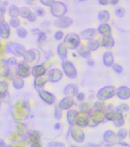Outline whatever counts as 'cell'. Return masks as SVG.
<instances>
[{"mask_svg": "<svg viewBox=\"0 0 130 147\" xmlns=\"http://www.w3.org/2000/svg\"><path fill=\"white\" fill-rule=\"evenodd\" d=\"M3 51L7 54H11L15 57H24L27 51L25 49V46L22 45V44L9 41L4 45Z\"/></svg>", "mask_w": 130, "mask_h": 147, "instance_id": "6da1fadb", "label": "cell"}, {"mask_svg": "<svg viewBox=\"0 0 130 147\" xmlns=\"http://www.w3.org/2000/svg\"><path fill=\"white\" fill-rule=\"evenodd\" d=\"M16 76L21 78H28L30 75V67L25 61L18 63L15 68Z\"/></svg>", "mask_w": 130, "mask_h": 147, "instance_id": "7a4b0ae2", "label": "cell"}, {"mask_svg": "<svg viewBox=\"0 0 130 147\" xmlns=\"http://www.w3.org/2000/svg\"><path fill=\"white\" fill-rule=\"evenodd\" d=\"M11 35V27L9 22L3 23L0 26V38L2 40H8Z\"/></svg>", "mask_w": 130, "mask_h": 147, "instance_id": "3957f363", "label": "cell"}, {"mask_svg": "<svg viewBox=\"0 0 130 147\" xmlns=\"http://www.w3.org/2000/svg\"><path fill=\"white\" fill-rule=\"evenodd\" d=\"M9 96V84L7 80H0V100H5Z\"/></svg>", "mask_w": 130, "mask_h": 147, "instance_id": "277c9868", "label": "cell"}, {"mask_svg": "<svg viewBox=\"0 0 130 147\" xmlns=\"http://www.w3.org/2000/svg\"><path fill=\"white\" fill-rule=\"evenodd\" d=\"M1 64L11 69V67L17 66L18 62H17V59H16L15 57H8L2 58V61H1Z\"/></svg>", "mask_w": 130, "mask_h": 147, "instance_id": "5b68a950", "label": "cell"}, {"mask_svg": "<svg viewBox=\"0 0 130 147\" xmlns=\"http://www.w3.org/2000/svg\"><path fill=\"white\" fill-rule=\"evenodd\" d=\"M65 41L68 45L69 48H75L76 46L78 45L79 38H78V37L76 34H71L67 36L66 39H65Z\"/></svg>", "mask_w": 130, "mask_h": 147, "instance_id": "8992f818", "label": "cell"}, {"mask_svg": "<svg viewBox=\"0 0 130 147\" xmlns=\"http://www.w3.org/2000/svg\"><path fill=\"white\" fill-rule=\"evenodd\" d=\"M7 12L11 18H16L20 16V8H18L16 5L11 4L8 8Z\"/></svg>", "mask_w": 130, "mask_h": 147, "instance_id": "52a82bcc", "label": "cell"}, {"mask_svg": "<svg viewBox=\"0 0 130 147\" xmlns=\"http://www.w3.org/2000/svg\"><path fill=\"white\" fill-rule=\"evenodd\" d=\"M46 69L43 65H36L32 70V74L35 78H40L45 73Z\"/></svg>", "mask_w": 130, "mask_h": 147, "instance_id": "ba28073f", "label": "cell"}, {"mask_svg": "<svg viewBox=\"0 0 130 147\" xmlns=\"http://www.w3.org/2000/svg\"><path fill=\"white\" fill-rule=\"evenodd\" d=\"M36 51L34 49H31V50H28L26 51L25 56H24V61H25L26 63H28V62H32L34 61L35 58H36Z\"/></svg>", "mask_w": 130, "mask_h": 147, "instance_id": "9c48e42d", "label": "cell"}, {"mask_svg": "<svg viewBox=\"0 0 130 147\" xmlns=\"http://www.w3.org/2000/svg\"><path fill=\"white\" fill-rule=\"evenodd\" d=\"M11 85L13 87L14 89L15 90H21L22 88L24 87L25 85V81L22 78H18V77H15L14 78L12 81H11Z\"/></svg>", "mask_w": 130, "mask_h": 147, "instance_id": "30bf717a", "label": "cell"}, {"mask_svg": "<svg viewBox=\"0 0 130 147\" xmlns=\"http://www.w3.org/2000/svg\"><path fill=\"white\" fill-rule=\"evenodd\" d=\"M39 95L41 97L44 102L48 103H51L54 101V97L51 94H49L48 91H44V90H40L39 91Z\"/></svg>", "mask_w": 130, "mask_h": 147, "instance_id": "8fae6325", "label": "cell"}, {"mask_svg": "<svg viewBox=\"0 0 130 147\" xmlns=\"http://www.w3.org/2000/svg\"><path fill=\"white\" fill-rule=\"evenodd\" d=\"M9 24L11 28L17 29V28L21 27V20L18 18V17H16V18H10V20H9Z\"/></svg>", "mask_w": 130, "mask_h": 147, "instance_id": "7c38bea8", "label": "cell"}, {"mask_svg": "<svg viewBox=\"0 0 130 147\" xmlns=\"http://www.w3.org/2000/svg\"><path fill=\"white\" fill-rule=\"evenodd\" d=\"M16 34L18 38H25L28 35V32L27 30L25 29V28L20 27L16 29Z\"/></svg>", "mask_w": 130, "mask_h": 147, "instance_id": "4fadbf2b", "label": "cell"}, {"mask_svg": "<svg viewBox=\"0 0 130 147\" xmlns=\"http://www.w3.org/2000/svg\"><path fill=\"white\" fill-rule=\"evenodd\" d=\"M10 5L8 1H2L0 3V14L5 16V14L8 11V8Z\"/></svg>", "mask_w": 130, "mask_h": 147, "instance_id": "5bb4252c", "label": "cell"}, {"mask_svg": "<svg viewBox=\"0 0 130 147\" xmlns=\"http://www.w3.org/2000/svg\"><path fill=\"white\" fill-rule=\"evenodd\" d=\"M31 13H32V11L28 7L24 6L20 8V16H22V18H27Z\"/></svg>", "mask_w": 130, "mask_h": 147, "instance_id": "9a60e30c", "label": "cell"}, {"mask_svg": "<svg viewBox=\"0 0 130 147\" xmlns=\"http://www.w3.org/2000/svg\"><path fill=\"white\" fill-rule=\"evenodd\" d=\"M72 22V21L69 18H62V19H60V20H57V22H55V25H57V26H60L61 25V27L62 26V24H64V27H67V25H70V24Z\"/></svg>", "mask_w": 130, "mask_h": 147, "instance_id": "2e32d148", "label": "cell"}, {"mask_svg": "<svg viewBox=\"0 0 130 147\" xmlns=\"http://www.w3.org/2000/svg\"><path fill=\"white\" fill-rule=\"evenodd\" d=\"M104 63H105L106 65L110 66L111 65L112 63V54L110 52L106 53L104 55Z\"/></svg>", "mask_w": 130, "mask_h": 147, "instance_id": "e0dca14e", "label": "cell"}, {"mask_svg": "<svg viewBox=\"0 0 130 147\" xmlns=\"http://www.w3.org/2000/svg\"><path fill=\"white\" fill-rule=\"evenodd\" d=\"M48 147H64V145L61 142H49L48 144Z\"/></svg>", "mask_w": 130, "mask_h": 147, "instance_id": "ac0fdd59", "label": "cell"}, {"mask_svg": "<svg viewBox=\"0 0 130 147\" xmlns=\"http://www.w3.org/2000/svg\"><path fill=\"white\" fill-rule=\"evenodd\" d=\"M99 17L100 18V20L103 21V20H107L108 18H109V15H108L107 11H102L100 14V16Z\"/></svg>", "mask_w": 130, "mask_h": 147, "instance_id": "d6986e66", "label": "cell"}, {"mask_svg": "<svg viewBox=\"0 0 130 147\" xmlns=\"http://www.w3.org/2000/svg\"><path fill=\"white\" fill-rule=\"evenodd\" d=\"M36 14L33 13V12H32V13L30 14L29 16H28V17L26 19H28V20L29 21V22H35L36 21Z\"/></svg>", "mask_w": 130, "mask_h": 147, "instance_id": "ffe728a7", "label": "cell"}, {"mask_svg": "<svg viewBox=\"0 0 130 147\" xmlns=\"http://www.w3.org/2000/svg\"><path fill=\"white\" fill-rule=\"evenodd\" d=\"M35 13L38 16H43L44 15V10L41 8H37L35 10Z\"/></svg>", "mask_w": 130, "mask_h": 147, "instance_id": "44dd1931", "label": "cell"}, {"mask_svg": "<svg viewBox=\"0 0 130 147\" xmlns=\"http://www.w3.org/2000/svg\"><path fill=\"white\" fill-rule=\"evenodd\" d=\"M67 90H68V91H71L69 94H75L76 90H74V87H73V85H70L69 87H67L66 90H65V91H67Z\"/></svg>", "mask_w": 130, "mask_h": 147, "instance_id": "7402d4cb", "label": "cell"}, {"mask_svg": "<svg viewBox=\"0 0 130 147\" xmlns=\"http://www.w3.org/2000/svg\"><path fill=\"white\" fill-rule=\"evenodd\" d=\"M116 13H117V15H118L119 16H123L124 9H123V8H121V7H119V8H117V9H116Z\"/></svg>", "mask_w": 130, "mask_h": 147, "instance_id": "603a6c76", "label": "cell"}, {"mask_svg": "<svg viewBox=\"0 0 130 147\" xmlns=\"http://www.w3.org/2000/svg\"><path fill=\"white\" fill-rule=\"evenodd\" d=\"M90 47L91 48H93L94 50H96V48L98 47V44L96 41H94V42H90Z\"/></svg>", "mask_w": 130, "mask_h": 147, "instance_id": "cb8c5ba5", "label": "cell"}, {"mask_svg": "<svg viewBox=\"0 0 130 147\" xmlns=\"http://www.w3.org/2000/svg\"><path fill=\"white\" fill-rule=\"evenodd\" d=\"M44 38H45V34L43 33V32H40L38 34V41H42Z\"/></svg>", "mask_w": 130, "mask_h": 147, "instance_id": "d4e9b609", "label": "cell"}, {"mask_svg": "<svg viewBox=\"0 0 130 147\" xmlns=\"http://www.w3.org/2000/svg\"><path fill=\"white\" fill-rule=\"evenodd\" d=\"M114 70L117 71V73H121L123 71V68L119 65H115L114 66Z\"/></svg>", "mask_w": 130, "mask_h": 147, "instance_id": "484cf974", "label": "cell"}, {"mask_svg": "<svg viewBox=\"0 0 130 147\" xmlns=\"http://www.w3.org/2000/svg\"><path fill=\"white\" fill-rule=\"evenodd\" d=\"M62 36H63V33H62V32H57V33H56V34H55V38L57 39V40H59V39L61 38Z\"/></svg>", "mask_w": 130, "mask_h": 147, "instance_id": "4316f807", "label": "cell"}, {"mask_svg": "<svg viewBox=\"0 0 130 147\" xmlns=\"http://www.w3.org/2000/svg\"><path fill=\"white\" fill-rule=\"evenodd\" d=\"M5 22V16L3 15L0 14V26Z\"/></svg>", "mask_w": 130, "mask_h": 147, "instance_id": "83f0119b", "label": "cell"}, {"mask_svg": "<svg viewBox=\"0 0 130 147\" xmlns=\"http://www.w3.org/2000/svg\"><path fill=\"white\" fill-rule=\"evenodd\" d=\"M0 147H6L5 142V140H2V139H0Z\"/></svg>", "mask_w": 130, "mask_h": 147, "instance_id": "f1b7e54d", "label": "cell"}, {"mask_svg": "<svg viewBox=\"0 0 130 147\" xmlns=\"http://www.w3.org/2000/svg\"><path fill=\"white\" fill-rule=\"evenodd\" d=\"M31 147H41V146L38 143V142H32V144L31 145Z\"/></svg>", "mask_w": 130, "mask_h": 147, "instance_id": "f546056e", "label": "cell"}, {"mask_svg": "<svg viewBox=\"0 0 130 147\" xmlns=\"http://www.w3.org/2000/svg\"><path fill=\"white\" fill-rule=\"evenodd\" d=\"M41 3L44 5H50L51 3H54L53 2H45V1H41Z\"/></svg>", "mask_w": 130, "mask_h": 147, "instance_id": "4dcf8cb0", "label": "cell"}, {"mask_svg": "<svg viewBox=\"0 0 130 147\" xmlns=\"http://www.w3.org/2000/svg\"><path fill=\"white\" fill-rule=\"evenodd\" d=\"M3 46H4V45L1 42V41H0V52L1 51H3Z\"/></svg>", "mask_w": 130, "mask_h": 147, "instance_id": "1f68e13d", "label": "cell"}, {"mask_svg": "<svg viewBox=\"0 0 130 147\" xmlns=\"http://www.w3.org/2000/svg\"><path fill=\"white\" fill-rule=\"evenodd\" d=\"M59 127H60V125H59V123H57V125H55V128H57V129H59Z\"/></svg>", "mask_w": 130, "mask_h": 147, "instance_id": "d6a6232c", "label": "cell"}, {"mask_svg": "<svg viewBox=\"0 0 130 147\" xmlns=\"http://www.w3.org/2000/svg\"><path fill=\"white\" fill-rule=\"evenodd\" d=\"M1 106H2V100H0V109H1Z\"/></svg>", "mask_w": 130, "mask_h": 147, "instance_id": "836d02e7", "label": "cell"}, {"mask_svg": "<svg viewBox=\"0 0 130 147\" xmlns=\"http://www.w3.org/2000/svg\"><path fill=\"white\" fill-rule=\"evenodd\" d=\"M6 147H12V146H11V145H7Z\"/></svg>", "mask_w": 130, "mask_h": 147, "instance_id": "e575fe53", "label": "cell"}, {"mask_svg": "<svg viewBox=\"0 0 130 147\" xmlns=\"http://www.w3.org/2000/svg\"><path fill=\"white\" fill-rule=\"evenodd\" d=\"M15 147H19V146H15Z\"/></svg>", "mask_w": 130, "mask_h": 147, "instance_id": "d590c367", "label": "cell"}, {"mask_svg": "<svg viewBox=\"0 0 130 147\" xmlns=\"http://www.w3.org/2000/svg\"><path fill=\"white\" fill-rule=\"evenodd\" d=\"M0 3H1V1H0Z\"/></svg>", "mask_w": 130, "mask_h": 147, "instance_id": "8d00e7d4", "label": "cell"}]
</instances>
